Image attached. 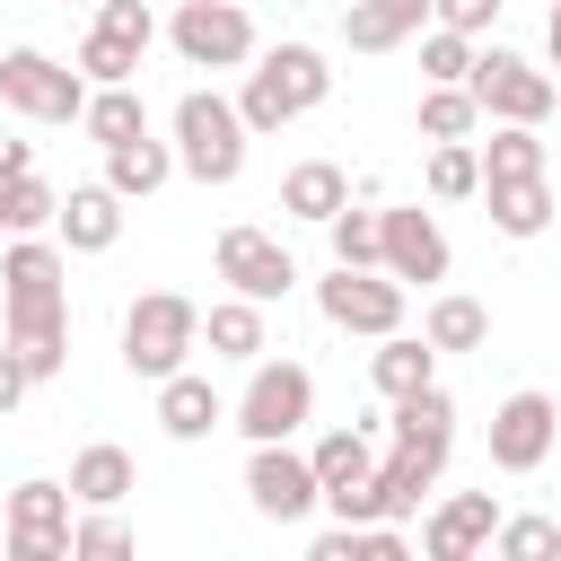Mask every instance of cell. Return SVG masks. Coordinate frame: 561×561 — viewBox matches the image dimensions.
I'll use <instances>...</instances> for the list:
<instances>
[{
	"instance_id": "obj_23",
	"label": "cell",
	"mask_w": 561,
	"mask_h": 561,
	"mask_svg": "<svg viewBox=\"0 0 561 561\" xmlns=\"http://www.w3.org/2000/svg\"><path fill=\"white\" fill-rule=\"evenodd\" d=\"M307 473H316V500H324V491H359V482L377 473L368 430H351V421H342V430H324V438L307 447Z\"/></svg>"
},
{
	"instance_id": "obj_31",
	"label": "cell",
	"mask_w": 561,
	"mask_h": 561,
	"mask_svg": "<svg viewBox=\"0 0 561 561\" xmlns=\"http://www.w3.org/2000/svg\"><path fill=\"white\" fill-rule=\"evenodd\" d=\"M70 561H140V535L123 508H79L70 517Z\"/></svg>"
},
{
	"instance_id": "obj_37",
	"label": "cell",
	"mask_w": 561,
	"mask_h": 561,
	"mask_svg": "<svg viewBox=\"0 0 561 561\" xmlns=\"http://www.w3.org/2000/svg\"><path fill=\"white\" fill-rule=\"evenodd\" d=\"M412 44H421V79H430V88H465V61H473V44H465V35H438V26H421Z\"/></svg>"
},
{
	"instance_id": "obj_7",
	"label": "cell",
	"mask_w": 561,
	"mask_h": 561,
	"mask_svg": "<svg viewBox=\"0 0 561 561\" xmlns=\"http://www.w3.org/2000/svg\"><path fill=\"white\" fill-rule=\"evenodd\" d=\"M0 96H9L26 123H79L88 79H79L70 61H53V53H35V44H9V53H0Z\"/></svg>"
},
{
	"instance_id": "obj_12",
	"label": "cell",
	"mask_w": 561,
	"mask_h": 561,
	"mask_svg": "<svg viewBox=\"0 0 561 561\" xmlns=\"http://www.w3.org/2000/svg\"><path fill=\"white\" fill-rule=\"evenodd\" d=\"M552 438H561V403H552L543 386H517V394L491 412V465H500V473H535V465L552 456Z\"/></svg>"
},
{
	"instance_id": "obj_13",
	"label": "cell",
	"mask_w": 561,
	"mask_h": 561,
	"mask_svg": "<svg viewBox=\"0 0 561 561\" xmlns=\"http://www.w3.org/2000/svg\"><path fill=\"white\" fill-rule=\"evenodd\" d=\"M500 517H508V508H500L491 491H447V500L430 508V526H421V561H482Z\"/></svg>"
},
{
	"instance_id": "obj_18",
	"label": "cell",
	"mask_w": 561,
	"mask_h": 561,
	"mask_svg": "<svg viewBox=\"0 0 561 561\" xmlns=\"http://www.w3.org/2000/svg\"><path fill=\"white\" fill-rule=\"evenodd\" d=\"M70 508H123L131 491H140V473H131V456L114 447V438H96V447H79L70 456Z\"/></svg>"
},
{
	"instance_id": "obj_35",
	"label": "cell",
	"mask_w": 561,
	"mask_h": 561,
	"mask_svg": "<svg viewBox=\"0 0 561 561\" xmlns=\"http://www.w3.org/2000/svg\"><path fill=\"white\" fill-rule=\"evenodd\" d=\"M324 237H333V272H377V210H333Z\"/></svg>"
},
{
	"instance_id": "obj_46",
	"label": "cell",
	"mask_w": 561,
	"mask_h": 561,
	"mask_svg": "<svg viewBox=\"0 0 561 561\" xmlns=\"http://www.w3.org/2000/svg\"><path fill=\"white\" fill-rule=\"evenodd\" d=\"M0 561H9V543H0Z\"/></svg>"
},
{
	"instance_id": "obj_20",
	"label": "cell",
	"mask_w": 561,
	"mask_h": 561,
	"mask_svg": "<svg viewBox=\"0 0 561 561\" xmlns=\"http://www.w3.org/2000/svg\"><path fill=\"white\" fill-rule=\"evenodd\" d=\"M0 535H26V543H70V491L61 482H18L9 508H0Z\"/></svg>"
},
{
	"instance_id": "obj_14",
	"label": "cell",
	"mask_w": 561,
	"mask_h": 561,
	"mask_svg": "<svg viewBox=\"0 0 561 561\" xmlns=\"http://www.w3.org/2000/svg\"><path fill=\"white\" fill-rule=\"evenodd\" d=\"M245 500H254L272 526H298V517L316 508V473H307V456H298V447H254V465H245Z\"/></svg>"
},
{
	"instance_id": "obj_15",
	"label": "cell",
	"mask_w": 561,
	"mask_h": 561,
	"mask_svg": "<svg viewBox=\"0 0 561 561\" xmlns=\"http://www.w3.org/2000/svg\"><path fill=\"white\" fill-rule=\"evenodd\" d=\"M114 237H123V202L105 184H70L53 210V245L61 254H114Z\"/></svg>"
},
{
	"instance_id": "obj_21",
	"label": "cell",
	"mask_w": 561,
	"mask_h": 561,
	"mask_svg": "<svg viewBox=\"0 0 561 561\" xmlns=\"http://www.w3.org/2000/svg\"><path fill=\"white\" fill-rule=\"evenodd\" d=\"M280 210H289V219H316V228H324L333 210H351V175H342L333 158H298V167L280 175Z\"/></svg>"
},
{
	"instance_id": "obj_27",
	"label": "cell",
	"mask_w": 561,
	"mask_h": 561,
	"mask_svg": "<svg viewBox=\"0 0 561 561\" xmlns=\"http://www.w3.org/2000/svg\"><path fill=\"white\" fill-rule=\"evenodd\" d=\"M482 202H491V228H500V237H543V228H552V184H543V175H526V184H482Z\"/></svg>"
},
{
	"instance_id": "obj_39",
	"label": "cell",
	"mask_w": 561,
	"mask_h": 561,
	"mask_svg": "<svg viewBox=\"0 0 561 561\" xmlns=\"http://www.w3.org/2000/svg\"><path fill=\"white\" fill-rule=\"evenodd\" d=\"M96 35H114V44H131V53H149V35H158V18H149V0H96Z\"/></svg>"
},
{
	"instance_id": "obj_40",
	"label": "cell",
	"mask_w": 561,
	"mask_h": 561,
	"mask_svg": "<svg viewBox=\"0 0 561 561\" xmlns=\"http://www.w3.org/2000/svg\"><path fill=\"white\" fill-rule=\"evenodd\" d=\"M491 18H500V0H430V26L438 35H465V44L491 35Z\"/></svg>"
},
{
	"instance_id": "obj_34",
	"label": "cell",
	"mask_w": 561,
	"mask_h": 561,
	"mask_svg": "<svg viewBox=\"0 0 561 561\" xmlns=\"http://www.w3.org/2000/svg\"><path fill=\"white\" fill-rule=\"evenodd\" d=\"M473 105H465V88H421V140H438V149H456V140H473Z\"/></svg>"
},
{
	"instance_id": "obj_8",
	"label": "cell",
	"mask_w": 561,
	"mask_h": 561,
	"mask_svg": "<svg viewBox=\"0 0 561 561\" xmlns=\"http://www.w3.org/2000/svg\"><path fill=\"white\" fill-rule=\"evenodd\" d=\"M377 272H386L394 289H412V280H447V228H438L421 202L377 210Z\"/></svg>"
},
{
	"instance_id": "obj_5",
	"label": "cell",
	"mask_w": 561,
	"mask_h": 561,
	"mask_svg": "<svg viewBox=\"0 0 561 561\" xmlns=\"http://www.w3.org/2000/svg\"><path fill=\"white\" fill-rule=\"evenodd\" d=\"M193 342H202V307H193L184 289H149V298H131V316H123V368H131V377L167 386V377L193 359Z\"/></svg>"
},
{
	"instance_id": "obj_41",
	"label": "cell",
	"mask_w": 561,
	"mask_h": 561,
	"mask_svg": "<svg viewBox=\"0 0 561 561\" xmlns=\"http://www.w3.org/2000/svg\"><path fill=\"white\" fill-rule=\"evenodd\" d=\"M307 561H359V526H333V535H316V543H307Z\"/></svg>"
},
{
	"instance_id": "obj_43",
	"label": "cell",
	"mask_w": 561,
	"mask_h": 561,
	"mask_svg": "<svg viewBox=\"0 0 561 561\" xmlns=\"http://www.w3.org/2000/svg\"><path fill=\"white\" fill-rule=\"evenodd\" d=\"M18 394H26V377H18V359H9V351H0V421H9V412H18Z\"/></svg>"
},
{
	"instance_id": "obj_36",
	"label": "cell",
	"mask_w": 561,
	"mask_h": 561,
	"mask_svg": "<svg viewBox=\"0 0 561 561\" xmlns=\"http://www.w3.org/2000/svg\"><path fill=\"white\" fill-rule=\"evenodd\" d=\"M88 88H131V70H140V53L131 44H114V35H96L88 26V44H79V61H70Z\"/></svg>"
},
{
	"instance_id": "obj_24",
	"label": "cell",
	"mask_w": 561,
	"mask_h": 561,
	"mask_svg": "<svg viewBox=\"0 0 561 561\" xmlns=\"http://www.w3.org/2000/svg\"><path fill=\"white\" fill-rule=\"evenodd\" d=\"M167 175H175V158H167V140H149V131L123 140V149H105V193H114V202H149Z\"/></svg>"
},
{
	"instance_id": "obj_2",
	"label": "cell",
	"mask_w": 561,
	"mask_h": 561,
	"mask_svg": "<svg viewBox=\"0 0 561 561\" xmlns=\"http://www.w3.org/2000/svg\"><path fill=\"white\" fill-rule=\"evenodd\" d=\"M324 96H333V70H324V53H316V44H272V53H254V70H245L237 123H245V140H254V131H280V123L316 114Z\"/></svg>"
},
{
	"instance_id": "obj_45",
	"label": "cell",
	"mask_w": 561,
	"mask_h": 561,
	"mask_svg": "<svg viewBox=\"0 0 561 561\" xmlns=\"http://www.w3.org/2000/svg\"><path fill=\"white\" fill-rule=\"evenodd\" d=\"M53 9H70V0H53ZM88 9H96V0H88Z\"/></svg>"
},
{
	"instance_id": "obj_1",
	"label": "cell",
	"mask_w": 561,
	"mask_h": 561,
	"mask_svg": "<svg viewBox=\"0 0 561 561\" xmlns=\"http://www.w3.org/2000/svg\"><path fill=\"white\" fill-rule=\"evenodd\" d=\"M0 316H9V359L26 386L61 377L70 359V263L53 237H9L0 254Z\"/></svg>"
},
{
	"instance_id": "obj_4",
	"label": "cell",
	"mask_w": 561,
	"mask_h": 561,
	"mask_svg": "<svg viewBox=\"0 0 561 561\" xmlns=\"http://www.w3.org/2000/svg\"><path fill=\"white\" fill-rule=\"evenodd\" d=\"M552 70H535L526 53H508V44H491V53H473L465 61V105L473 114H491V123H517V131H543L552 123Z\"/></svg>"
},
{
	"instance_id": "obj_29",
	"label": "cell",
	"mask_w": 561,
	"mask_h": 561,
	"mask_svg": "<svg viewBox=\"0 0 561 561\" xmlns=\"http://www.w3.org/2000/svg\"><path fill=\"white\" fill-rule=\"evenodd\" d=\"M473 167H482V184H526V175H543V131L500 123V131L473 149Z\"/></svg>"
},
{
	"instance_id": "obj_38",
	"label": "cell",
	"mask_w": 561,
	"mask_h": 561,
	"mask_svg": "<svg viewBox=\"0 0 561 561\" xmlns=\"http://www.w3.org/2000/svg\"><path fill=\"white\" fill-rule=\"evenodd\" d=\"M430 193H438V202H465V193H482L473 140H456V149H430Z\"/></svg>"
},
{
	"instance_id": "obj_16",
	"label": "cell",
	"mask_w": 561,
	"mask_h": 561,
	"mask_svg": "<svg viewBox=\"0 0 561 561\" xmlns=\"http://www.w3.org/2000/svg\"><path fill=\"white\" fill-rule=\"evenodd\" d=\"M158 430L167 438H210V430H228V403H219V386L210 377H193V368H175L167 386H158Z\"/></svg>"
},
{
	"instance_id": "obj_26",
	"label": "cell",
	"mask_w": 561,
	"mask_h": 561,
	"mask_svg": "<svg viewBox=\"0 0 561 561\" xmlns=\"http://www.w3.org/2000/svg\"><path fill=\"white\" fill-rule=\"evenodd\" d=\"M79 131H88L96 149H123V140H140V131H149V105H140L131 88H88V105H79Z\"/></svg>"
},
{
	"instance_id": "obj_22",
	"label": "cell",
	"mask_w": 561,
	"mask_h": 561,
	"mask_svg": "<svg viewBox=\"0 0 561 561\" xmlns=\"http://www.w3.org/2000/svg\"><path fill=\"white\" fill-rule=\"evenodd\" d=\"M368 386H377L386 403H403V394L438 386V351H430V342H412V333H386V342L368 351Z\"/></svg>"
},
{
	"instance_id": "obj_25",
	"label": "cell",
	"mask_w": 561,
	"mask_h": 561,
	"mask_svg": "<svg viewBox=\"0 0 561 561\" xmlns=\"http://www.w3.org/2000/svg\"><path fill=\"white\" fill-rule=\"evenodd\" d=\"M430 482H438V456H403V447H394V456H386V465L368 473V491H377V526H394V517H412Z\"/></svg>"
},
{
	"instance_id": "obj_3",
	"label": "cell",
	"mask_w": 561,
	"mask_h": 561,
	"mask_svg": "<svg viewBox=\"0 0 561 561\" xmlns=\"http://www.w3.org/2000/svg\"><path fill=\"white\" fill-rule=\"evenodd\" d=\"M193 184H237L245 175V123L219 88H184L175 96V149H167Z\"/></svg>"
},
{
	"instance_id": "obj_10",
	"label": "cell",
	"mask_w": 561,
	"mask_h": 561,
	"mask_svg": "<svg viewBox=\"0 0 561 561\" xmlns=\"http://www.w3.org/2000/svg\"><path fill=\"white\" fill-rule=\"evenodd\" d=\"M167 35H175V53H184L193 70H237V61H254V18H245L237 0H184Z\"/></svg>"
},
{
	"instance_id": "obj_30",
	"label": "cell",
	"mask_w": 561,
	"mask_h": 561,
	"mask_svg": "<svg viewBox=\"0 0 561 561\" xmlns=\"http://www.w3.org/2000/svg\"><path fill=\"white\" fill-rule=\"evenodd\" d=\"M421 342L430 351H482L491 342V316H482V298H430V316H421Z\"/></svg>"
},
{
	"instance_id": "obj_33",
	"label": "cell",
	"mask_w": 561,
	"mask_h": 561,
	"mask_svg": "<svg viewBox=\"0 0 561 561\" xmlns=\"http://www.w3.org/2000/svg\"><path fill=\"white\" fill-rule=\"evenodd\" d=\"M491 561H561V526L552 517H500L491 526Z\"/></svg>"
},
{
	"instance_id": "obj_42",
	"label": "cell",
	"mask_w": 561,
	"mask_h": 561,
	"mask_svg": "<svg viewBox=\"0 0 561 561\" xmlns=\"http://www.w3.org/2000/svg\"><path fill=\"white\" fill-rule=\"evenodd\" d=\"M9 561H70V543H26V535H0Z\"/></svg>"
},
{
	"instance_id": "obj_17",
	"label": "cell",
	"mask_w": 561,
	"mask_h": 561,
	"mask_svg": "<svg viewBox=\"0 0 561 561\" xmlns=\"http://www.w3.org/2000/svg\"><path fill=\"white\" fill-rule=\"evenodd\" d=\"M386 430H394L403 456H438V465H447V447H456V394H447V386H421V394L394 403Z\"/></svg>"
},
{
	"instance_id": "obj_6",
	"label": "cell",
	"mask_w": 561,
	"mask_h": 561,
	"mask_svg": "<svg viewBox=\"0 0 561 561\" xmlns=\"http://www.w3.org/2000/svg\"><path fill=\"white\" fill-rule=\"evenodd\" d=\"M228 421H237L254 447H289V438L316 421V377H307L298 359H254V377H245V394L228 403Z\"/></svg>"
},
{
	"instance_id": "obj_44",
	"label": "cell",
	"mask_w": 561,
	"mask_h": 561,
	"mask_svg": "<svg viewBox=\"0 0 561 561\" xmlns=\"http://www.w3.org/2000/svg\"><path fill=\"white\" fill-rule=\"evenodd\" d=\"M9 175H35V158H26V140H0V184Z\"/></svg>"
},
{
	"instance_id": "obj_28",
	"label": "cell",
	"mask_w": 561,
	"mask_h": 561,
	"mask_svg": "<svg viewBox=\"0 0 561 561\" xmlns=\"http://www.w3.org/2000/svg\"><path fill=\"white\" fill-rule=\"evenodd\" d=\"M202 342H210V359H263V351H272L263 307H245V298H219V307L202 316Z\"/></svg>"
},
{
	"instance_id": "obj_19",
	"label": "cell",
	"mask_w": 561,
	"mask_h": 561,
	"mask_svg": "<svg viewBox=\"0 0 561 561\" xmlns=\"http://www.w3.org/2000/svg\"><path fill=\"white\" fill-rule=\"evenodd\" d=\"M430 26V0H351L342 9V44L351 53H394Z\"/></svg>"
},
{
	"instance_id": "obj_9",
	"label": "cell",
	"mask_w": 561,
	"mask_h": 561,
	"mask_svg": "<svg viewBox=\"0 0 561 561\" xmlns=\"http://www.w3.org/2000/svg\"><path fill=\"white\" fill-rule=\"evenodd\" d=\"M219 280H228V298H245V307H272V298H289L298 289V263H289V245L280 237H263V228H219Z\"/></svg>"
},
{
	"instance_id": "obj_32",
	"label": "cell",
	"mask_w": 561,
	"mask_h": 561,
	"mask_svg": "<svg viewBox=\"0 0 561 561\" xmlns=\"http://www.w3.org/2000/svg\"><path fill=\"white\" fill-rule=\"evenodd\" d=\"M53 210H61V193H53L44 175H9V184H0V228H9V237H44Z\"/></svg>"
},
{
	"instance_id": "obj_11",
	"label": "cell",
	"mask_w": 561,
	"mask_h": 561,
	"mask_svg": "<svg viewBox=\"0 0 561 561\" xmlns=\"http://www.w3.org/2000/svg\"><path fill=\"white\" fill-rule=\"evenodd\" d=\"M316 307H324L333 333H368V342L403 333V289L386 272H324L316 280Z\"/></svg>"
}]
</instances>
